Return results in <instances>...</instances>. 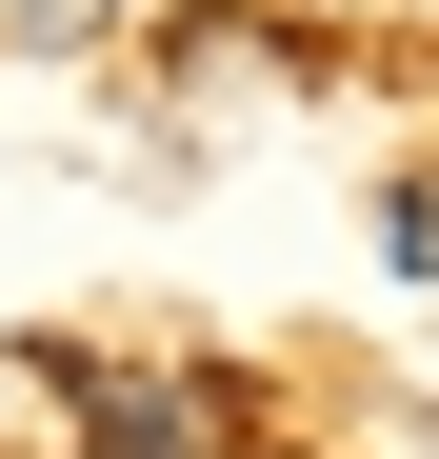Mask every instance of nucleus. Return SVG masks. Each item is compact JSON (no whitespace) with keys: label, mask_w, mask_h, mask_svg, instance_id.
<instances>
[{"label":"nucleus","mask_w":439,"mask_h":459,"mask_svg":"<svg viewBox=\"0 0 439 459\" xmlns=\"http://www.w3.org/2000/svg\"><path fill=\"white\" fill-rule=\"evenodd\" d=\"M220 439H240V420H220L200 379H100V400H81V459H220Z\"/></svg>","instance_id":"f257e3e1"},{"label":"nucleus","mask_w":439,"mask_h":459,"mask_svg":"<svg viewBox=\"0 0 439 459\" xmlns=\"http://www.w3.org/2000/svg\"><path fill=\"white\" fill-rule=\"evenodd\" d=\"M0 21H21V40H100L120 0H0Z\"/></svg>","instance_id":"f03ea898"}]
</instances>
